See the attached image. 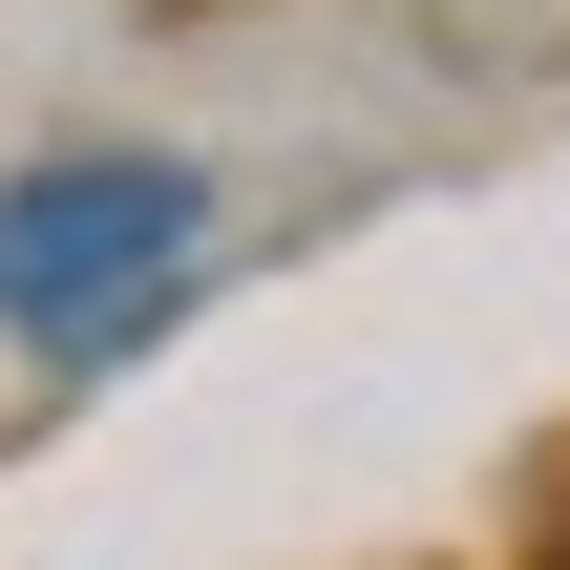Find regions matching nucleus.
<instances>
[{
	"label": "nucleus",
	"mask_w": 570,
	"mask_h": 570,
	"mask_svg": "<svg viewBox=\"0 0 570 570\" xmlns=\"http://www.w3.org/2000/svg\"><path fill=\"white\" fill-rule=\"evenodd\" d=\"M190 233H212V190L169 148H63V169L0 190V317L21 338H148V296L190 275Z\"/></svg>",
	"instance_id": "1"
}]
</instances>
